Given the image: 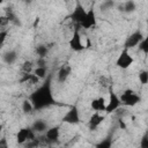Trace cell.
Segmentation results:
<instances>
[{"label":"cell","instance_id":"1","mask_svg":"<svg viewBox=\"0 0 148 148\" xmlns=\"http://www.w3.org/2000/svg\"><path fill=\"white\" fill-rule=\"evenodd\" d=\"M29 101L31 102L34 109H43L45 106H49V105L53 104L54 102H53V98H52V92L50 90V86L44 84L38 90L32 92L30 95Z\"/></svg>","mask_w":148,"mask_h":148},{"label":"cell","instance_id":"2","mask_svg":"<svg viewBox=\"0 0 148 148\" xmlns=\"http://www.w3.org/2000/svg\"><path fill=\"white\" fill-rule=\"evenodd\" d=\"M119 99H120L121 105H125V106H134V105H136L141 101L140 96L136 95L132 89H126L120 95Z\"/></svg>","mask_w":148,"mask_h":148},{"label":"cell","instance_id":"3","mask_svg":"<svg viewBox=\"0 0 148 148\" xmlns=\"http://www.w3.org/2000/svg\"><path fill=\"white\" fill-rule=\"evenodd\" d=\"M133 62H134V59L131 56L130 51L127 49H124L123 47L120 54L118 56V58L116 60V65L119 68H121V69H127V68H130L133 65Z\"/></svg>","mask_w":148,"mask_h":148},{"label":"cell","instance_id":"4","mask_svg":"<svg viewBox=\"0 0 148 148\" xmlns=\"http://www.w3.org/2000/svg\"><path fill=\"white\" fill-rule=\"evenodd\" d=\"M35 139H36V135L31 127H22L16 133V142L18 145H24Z\"/></svg>","mask_w":148,"mask_h":148},{"label":"cell","instance_id":"5","mask_svg":"<svg viewBox=\"0 0 148 148\" xmlns=\"http://www.w3.org/2000/svg\"><path fill=\"white\" fill-rule=\"evenodd\" d=\"M120 105H121V103H120L119 96L113 91L112 88H110V89H109V101H108L106 106H105V112H106V113L114 112Z\"/></svg>","mask_w":148,"mask_h":148},{"label":"cell","instance_id":"6","mask_svg":"<svg viewBox=\"0 0 148 148\" xmlns=\"http://www.w3.org/2000/svg\"><path fill=\"white\" fill-rule=\"evenodd\" d=\"M143 38H145V37H143V35H142V32H141L140 30L134 31L133 34H131V35L126 38V40H125V43H124V49L130 50V49H132V47L139 45V43H140Z\"/></svg>","mask_w":148,"mask_h":148},{"label":"cell","instance_id":"7","mask_svg":"<svg viewBox=\"0 0 148 148\" xmlns=\"http://www.w3.org/2000/svg\"><path fill=\"white\" fill-rule=\"evenodd\" d=\"M62 121L66 124H71V125H75L80 123V112L77 110L76 106H72L62 117Z\"/></svg>","mask_w":148,"mask_h":148},{"label":"cell","instance_id":"8","mask_svg":"<svg viewBox=\"0 0 148 148\" xmlns=\"http://www.w3.org/2000/svg\"><path fill=\"white\" fill-rule=\"evenodd\" d=\"M79 25L82 27L83 29H90V28H92V27L96 25V14H95V10H94L92 7L87 10L83 21Z\"/></svg>","mask_w":148,"mask_h":148},{"label":"cell","instance_id":"9","mask_svg":"<svg viewBox=\"0 0 148 148\" xmlns=\"http://www.w3.org/2000/svg\"><path fill=\"white\" fill-rule=\"evenodd\" d=\"M68 45H69V47H71L73 51H75V52H80V51H82V50L84 49V45L82 44V40H81V35H80V32H79L77 29L74 31V34H73L72 37L69 38Z\"/></svg>","mask_w":148,"mask_h":148},{"label":"cell","instance_id":"10","mask_svg":"<svg viewBox=\"0 0 148 148\" xmlns=\"http://www.w3.org/2000/svg\"><path fill=\"white\" fill-rule=\"evenodd\" d=\"M86 13H87V10H86L84 7L82 6V3L79 2V1H76V2H75V8H74V10H73L71 17H72V20H73L74 22H76L77 24H80V23L83 21L84 16H86Z\"/></svg>","mask_w":148,"mask_h":148},{"label":"cell","instance_id":"11","mask_svg":"<svg viewBox=\"0 0 148 148\" xmlns=\"http://www.w3.org/2000/svg\"><path fill=\"white\" fill-rule=\"evenodd\" d=\"M59 136H60V127L59 126H53L45 131V139L50 143L56 142L59 139Z\"/></svg>","mask_w":148,"mask_h":148},{"label":"cell","instance_id":"12","mask_svg":"<svg viewBox=\"0 0 148 148\" xmlns=\"http://www.w3.org/2000/svg\"><path fill=\"white\" fill-rule=\"evenodd\" d=\"M105 117L103 114H101L99 112H95L91 114V117L89 118V121H88V125H89V128L90 130H95L97 128L103 121H104Z\"/></svg>","mask_w":148,"mask_h":148},{"label":"cell","instance_id":"13","mask_svg":"<svg viewBox=\"0 0 148 148\" xmlns=\"http://www.w3.org/2000/svg\"><path fill=\"white\" fill-rule=\"evenodd\" d=\"M71 74V67L68 65H64L60 67V69L58 71V81L59 82H65L67 80V77Z\"/></svg>","mask_w":148,"mask_h":148},{"label":"cell","instance_id":"14","mask_svg":"<svg viewBox=\"0 0 148 148\" xmlns=\"http://www.w3.org/2000/svg\"><path fill=\"white\" fill-rule=\"evenodd\" d=\"M32 131L36 133H42V132H45L46 130H47V124L44 121V120H42V119H37L34 124H32Z\"/></svg>","mask_w":148,"mask_h":148},{"label":"cell","instance_id":"15","mask_svg":"<svg viewBox=\"0 0 148 148\" xmlns=\"http://www.w3.org/2000/svg\"><path fill=\"white\" fill-rule=\"evenodd\" d=\"M2 58H3V61L6 64H13L16 60L17 56H16V52L15 51H7V52L3 53Z\"/></svg>","mask_w":148,"mask_h":148},{"label":"cell","instance_id":"16","mask_svg":"<svg viewBox=\"0 0 148 148\" xmlns=\"http://www.w3.org/2000/svg\"><path fill=\"white\" fill-rule=\"evenodd\" d=\"M136 9V3L132 0L130 1H126L123 3V12H126V13H132Z\"/></svg>","mask_w":148,"mask_h":148},{"label":"cell","instance_id":"17","mask_svg":"<svg viewBox=\"0 0 148 148\" xmlns=\"http://www.w3.org/2000/svg\"><path fill=\"white\" fill-rule=\"evenodd\" d=\"M46 73H47L46 67H36V68L32 71V74H35L39 80H40V79H44V77L46 76Z\"/></svg>","mask_w":148,"mask_h":148},{"label":"cell","instance_id":"18","mask_svg":"<svg viewBox=\"0 0 148 148\" xmlns=\"http://www.w3.org/2000/svg\"><path fill=\"white\" fill-rule=\"evenodd\" d=\"M32 110H34V106H32L31 102H30L29 99H24V101L22 102V111H23L24 113H30Z\"/></svg>","mask_w":148,"mask_h":148},{"label":"cell","instance_id":"19","mask_svg":"<svg viewBox=\"0 0 148 148\" xmlns=\"http://www.w3.org/2000/svg\"><path fill=\"white\" fill-rule=\"evenodd\" d=\"M36 52H37L39 58H45V56L47 54V47L44 45H39V46H37Z\"/></svg>","mask_w":148,"mask_h":148},{"label":"cell","instance_id":"20","mask_svg":"<svg viewBox=\"0 0 148 148\" xmlns=\"http://www.w3.org/2000/svg\"><path fill=\"white\" fill-rule=\"evenodd\" d=\"M34 64L31 62V61H25L23 65H22V71H23V73H27V74H29V73H31L34 69Z\"/></svg>","mask_w":148,"mask_h":148},{"label":"cell","instance_id":"21","mask_svg":"<svg viewBox=\"0 0 148 148\" xmlns=\"http://www.w3.org/2000/svg\"><path fill=\"white\" fill-rule=\"evenodd\" d=\"M139 81L141 84H147L148 83V72L147 71H141L139 73Z\"/></svg>","mask_w":148,"mask_h":148},{"label":"cell","instance_id":"22","mask_svg":"<svg viewBox=\"0 0 148 148\" xmlns=\"http://www.w3.org/2000/svg\"><path fill=\"white\" fill-rule=\"evenodd\" d=\"M139 50H141L145 54H147L148 53V40H147V38L145 37L140 43H139Z\"/></svg>","mask_w":148,"mask_h":148},{"label":"cell","instance_id":"23","mask_svg":"<svg viewBox=\"0 0 148 148\" xmlns=\"http://www.w3.org/2000/svg\"><path fill=\"white\" fill-rule=\"evenodd\" d=\"M97 101H98L99 112H101V111H105V106H106V101H105V98H104L103 96H101V97L97 98Z\"/></svg>","mask_w":148,"mask_h":148},{"label":"cell","instance_id":"24","mask_svg":"<svg viewBox=\"0 0 148 148\" xmlns=\"http://www.w3.org/2000/svg\"><path fill=\"white\" fill-rule=\"evenodd\" d=\"M140 148H148V135L145 133L140 140Z\"/></svg>","mask_w":148,"mask_h":148},{"label":"cell","instance_id":"25","mask_svg":"<svg viewBox=\"0 0 148 148\" xmlns=\"http://www.w3.org/2000/svg\"><path fill=\"white\" fill-rule=\"evenodd\" d=\"M7 36H8V30H0V47L3 45Z\"/></svg>","mask_w":148,"mask_h":148},{"label":"cell","instance_id":"26","mask_svg":"<svg viewBox=\"0 0 148 148\" xmlns=\"http://www.w3.org/2000/svg\"><path fill=\"white\" fill-rule=\"evenodd\" d=\"M9 22L10 21L6 15H0V27H7Z\"/></svg>","mask_w":148,"mask_h":148},{"label":"cell","instance_id":"27","mask_svg":"<svg viewBox=\"0 0 148 148\" xmlns=\"http://www.w3.org/2000/svg\"><path fill=\"white\" fill-rule=\"evenodd\" d=\"M0 148H9V143L6 136L0 138Z\"/></svg>","mask_w":148,"mask_h":148},{"label":"cell","instance_id":"28","mask_svg":"<svg viewBox=\"0 0 148 148\" xmlns=\"http://www.w3.org/2000/svg\"><path fill=\"white\" fill-rule=\"evenodd\" d=\"M91 109L92 110H95V112H99V108H98V101H97V98H94L92 101H91Z\"/></svg>","mask_w":148,"mask_h":148},{"label":"cell","instance_id":"29","mask_svg":"<svg viewBox=\"0 0 148 148\" xmlns=\"http://www.w3.org/2000/svg\"><path fill=\"white\" fill-rule=\"evenodd\" d=\"M97 148H110V141L105 140V141L101 142V143L97 146Z\"/></svg>","mask_w":148,"mask_h":148},{"label":"cell","instance_id":"30","mask_svg":"<svg viewBox=\"0 0 148 148\" xmlns=\"http://www.w3.org/2000/svg\"><path fill=\"white\" fill-rule=\"evenodd\" d=\"M46 62H45V59L44 58H38L37 60V67H45Z\"/></svg>","mask_w":148,"mask_h":148},{"label":"cell","instance_id":"31","mask_svg":"<svg viewBox=\"0 0 148 148\" xmlns=\"http://www.w3.org/2000/svg\"><path fill=\"white\" fill-rule=\"evenodd\" d=\"M38 23H39V17H36L35 18V22H34V28H36L38 25Z\"/></svg>","mask_w":148,"mask_h":148},{"label":"cell","instance_id":"32","mask_svg":"<svg viewBox=\"0 0 148 148\" xmlns=\"http://www.w3.org/2000/svg\"><path fill=\"white\" fill-rule=\"evenodd\" d=\"M2 128H3V126H2V124H0V133L2 132Z\"/></svg>","mask_w":148,"mask_h":148}]
</instances>
